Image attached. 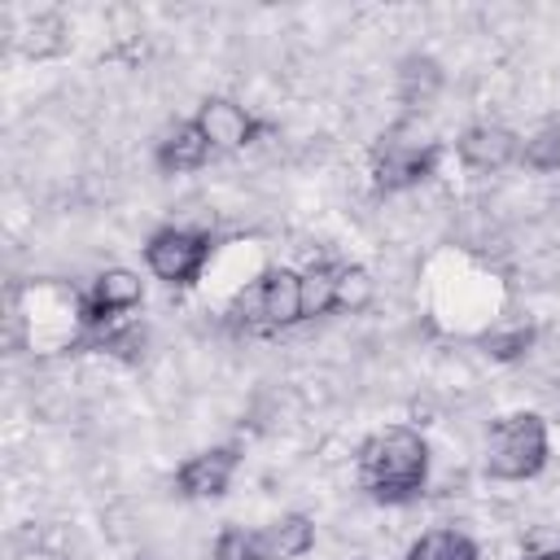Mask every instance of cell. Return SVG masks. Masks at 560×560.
<instances>
[{
	"instance_id": "1",
	"label": "cell",
	"mask_w": 560,
	"mask_h": 560,
	"mask_svg": "<svg viewBox=\"0 0 560 560\" xmlns=\"http://www.w3.org/2000/svg\"><path fill=\"white\" fill-rule=\"evenodd\" d=\"M359 486L372 503L402 508L429 486V442L411 424L376 429L359 446Z\"/></svg>"
},
{
	"instance_id": "2",
	"label": "cell",
	"mask_w": 560,
	"mask_h": 560,
	"mask_svg": "<svg viewBox=\"0 0 560 560\" xmlns=\"http://www.w3.org/2000/svg\"><path fill=\"white\" fill-rule=\"evenodd\" d=\"M551 459V429L538 411H508L486 433V472L494 481H529Z\"/></svg>"
},
{
	"instance_id": "3",
	"label": "cell",
	"mask_w": 560,
	"mask_h": 560,
	"mask_svg": "<svg viewBox=\"0 0 560 560\" xmlns=\"http://www.w3.org/2000/svg\"><path fill=\"white\" fill-rule=\"evenodd\" d=\"M302 319V271L293 267H267L228 306V324L245 332H280Z\"/></svg>"
},
{
	"instance_id": "4",
	"label": "cell",
	"mask_w": 560,
	"mask_h": 560,
	"mask_svg": "<svg viewBox=\"0 0 560 560\" xmlns=\"http://www.w3.org/2000/svg\"><path fill=\"white\" fill-rule=\"evenodd\" d=\"M438 162H442V144L438 140H420L411 136L402 122L389 127L376 144H372V158H368V171H372V188L394 197V192H407V188H420L424 179L438 175Z\"/></svg>"
},
{
	"instance_id": "5",
	"label": "cell",
	"mask_w": 560,
	"mask_h": 560,
	"mask_svg": "<svg viewBox=\"0 0 560 560\" xmlns=\"http://www.w3.org/2000/svg\"><path fill=\"white\" fill-rule=\"evenodd\" d=\"M210 254H214V241L201 228H175V223H166V228H158L144 241V267H149V276L162 280V284H171V289H192L201 280Z\"/></svg>"
},
{
	"instance_id": "6",
	"label": "cell",
	"mask_w": 560,
	"mask_h": 560,
	"mask_svg": "<svg viewBox=\"0 0 560 560\" xmlns=\"http://www.w3.org/2000/svg\"><path fill=\"white\" fill-rule=\"evenodd\" d=\"M372 298V280L354 262H311L302 271V315L324 319L337 311H359Z\"/></svg>"
},
{
	"instance_id": "7",
	"label": "cell",
	"mask_w": 560,
	"mask_h": 560,
	"mask_svg": "<svg viewBox=\"0 0 560 560\" xmlns=\"http://www.w3.org/2000/svg\"><path fill=\"white\" fill-rule=\"evenodd\" d=\"M140 302H144V280H140V271H131V267H105V271L88 284V293H83V302H79V328L101 341V337L114 332Z\"/></svg>"
},
{
	"instance_id": "8",
	"label": "cell",
	"mask_w": 560,
	"mask_h": 560,
	"mask_svg": "<svg viewBox=\"0 0 560 560\" xmlns=\"http://www.w3.org/2000/svg\"><path fill=\"white\" fill-rule=\"evenodd\" d=\"M192 122H197V131L206 136V144H210L214 153H241V149H249V144L267 131V122L254 118V114H249L245 105H236L232 96H206V101L197 105Z\"/></svg>"
},
{
	"instance_id": "9",
	"label": "cell",
	"mask_w": 560,
	"mask_h": 560,
	"mask_svg": "<svg viewBox=\"0 0 560 560\" xmlns=\"http://www.w3.org/2000/svg\"><path fill=\"white\" fill-rule=\"evenodd\" d=\"M241 468V451L236 446H206L197 455H188L175 468V490L184 499H223L232 477Z\"/></svg>"
},
{
	"instance_id": "10",
	"label": "cell",
	"mask_w": 560,
	"mask_h": 560,
	"mask_svg": "<svg viewBox=\"0 0 560 560\" xmlns=\"http://www.w3.org/2000/svg\"><path fill=\"white\" fill-rule=\"evenodd\" d=\"M455 153H459V162H464L468 171L494 175V171L521 162V136H516L512 127H503V122H472V127L459 136Z\"/></svg>"
},
{
	"instance_id": "11",
	"label": "cell",
	"mask_w": 560,
	"mask_h": 560,
	"mask_svg": "<svg viewBox=\"0 0 560 560\" xmlns=\"http://www.w3.org/2000/svg\"><path fill=\"white\" fill-rule=\"evenodd\" d=\"M214 158V149L206 144V136L197 131L192 118H179L175 127L162 131L158 149H153V162L162 175H188V171H201L206 162Z\"/></svg>"
},
{
	"instance_id": "12",
	"label": "cell",
	"mask_w": 560,
	"mask_h": 560,
	"mask_svg": "<svg viewBox=\"0 0 560 560\" xmlns=\"http://www.w3.org/2000/svg\"><path fill=\"white\" fill-rule=\"evenodd\" d=\"M267 560H302L315 547V521L306 512H284L258 529Z\"/></svg>"
},
{
	"instance_id": "13",
	"label": "cell",
	"mask_w": 560,
	"mask_h": 560,
	"mask_svg": "<svg viewBox=\"0 0 560 560\" xmlns=\"http://www.w3.org/2000/svg\"><path fill=\"white\" fill-rule=\"evenodd\" d=\"M402 560H481V547L464 529H429L407 547Z\"/></svg>"
},
{
	"instance_id": "14",
	"label": "cell",
	"mask_w": 560,
	"mask_h": 560,
	"mask_svg": "<svg viewBox=\"0 0 560 560\" xmlns=\"http://www.w3.org/2000/svg\"><path fill=\"white\" fill-rule=\"evenodd\" d=\"M442 83V70L433 57H407L402 70H398V92L407 105H424Z\"/></svg>"
},
{
	"instance_id": "15",
	"label": "cell",
	"mask_w": 560,
	"mask_h": 560,
	"mask_svg": "<svg viewBox=\"0 0 560 560\" xmlns=\"http://www.w3.org/2000/svg\"><path fill=\"white\" fill-rule=\"evenodd\" d=\"M210 560H267V551H262L258 529L228 525V529H219V538L210 547Z\"/></svg>"
},
{
	"instance_id": "16",
	"label": "cell",
	"mask_w": 560,
	"mask_h": 560,
	"mask_svg": "<svg viewBox=\"0 0 560 560\" xmlns=\"http://www.w3.org/2000/svg\"><path fill=\"white\" fill-rule=\"evenodd\" d=\"M521 162L529 171H560V127H542L529 140H521Z\"/></svg>"
},
{
	"instance_id": "17",
	"label": "cell",
	"mask_w": 560,
	"mask_h": 560,
	"mask_svg": "<svg viewBox=\"0 0 560 560\" xmlns=\"http://www.w3.org/2000/svg\"><path fill=\"white\" fill-rule=\"evenodd\" d=\"M529 341H534V332H529V328H516V332H508V337H490L486 346H490L499 359H516V354H521Z\"/></svg>"
},
{
	"instance_id": "18",
	"label": "cell",
	"mask_w": 560,
	"mask_h": 560,
	"mask_svg": "<svg viewBox=\"0 0 560 560\" xmlns=\"http://www.w3.org/2000/svg\"><path fill=\"white\" fill-rule=\"evenodd\" d=\"M525 560H560V542L556 547H542V551H529Z\"/></svg>"
}]
</instances>
